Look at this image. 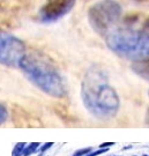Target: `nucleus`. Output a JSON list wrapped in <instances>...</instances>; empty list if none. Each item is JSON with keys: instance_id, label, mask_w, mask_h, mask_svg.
<instances>
[{"instance_id": "obj_14", "label": "nucleus", "mask_w": 149, "mask_h": 156, "mask_svg": "<svg viewBox=\"0 0 149 156\" xmlns=\"http://www.w3.org/2000/svg\"><path fill=\"white\" fill-rule=\"evenodd\" d=\"M115 144L113 142H104V144H101L99 145V148H109L110 146H113Z\"/></svg>"}, {"instance_id": "obj_11", "label": "nucleus", "mask_w": 149, "mask_h": 156, "mask_svg": "<svg viewBox=\"0 0 149 156\" xmlns=\"http://www.w3.org/2000/svg\"><path fill=\"white\" fill-rule=\"evenodd\" d=\"M91 151H93V148H90V147H88V148H82L80 151H75L73 156H86L88 155L89 153H91Z\"/></svg>"}, {"instance_id": "obj_16", "label": "nucleus", "mask_w": 149, "mask_h": 156, "mask_svg": "<svg viewBox=\"0 0 149 156\" xmlns=\"http://www.w3.org/2000/svg\"><path fill=\"white\" fill-rule=\"evenodd\" d=\"M144 27L149 29V19L147 20V21H146V23H144Z\"/></svg>"}, {"instance_id": "obj_4", "label": "nucleus", "mask_w": 149, "mask_h": 156, "mask_svg": "<svg viewBox=\"0 0 149 156\" xmlns=\"http://www.w3.org/2000/svg\"><path fill=\"white\" fill-rule=\"evenodd\" d=\"M122 8L116 0H101L88 9V21L91 28L106 36L122 16Z\"/></svg>"}, {"instance_id": "obj_3", "label": "nucleus", "mask_w": 149, "mask_h": 156, "mask_svg": "<svg viewBox=\"0 0 149 156\" xmlns=\"http://www.w3.org/2000/svg\"><path fill=\"white\" fill-rule=\"evenodd\" d=\"M108 48L117 56L141 62L149 59V34L131 28L112 29L105 36Z\"/></svg>"}, {"instance_id": "obj_1", "label": "nucleus", "mask_w": 149, "mask_h": 156, "mask_svg": "<svg viewBox=\"0 0 149 156\" xmlns=\"http://www.w3.org/2000/svg\"><path fill=\"white\" fill-rule=\"evenodd\" d=\"M81 97L87 110L102 120L113 118L119 110L118 94L109 83L106 73L98 66H93L84 74Z\"/></svg>"}, {"instance_id": "obj_10", "label": "nucleus", "mask_w": 149, "mask_h": 156, "mask_svg": "<svg viewBox=\"0 0 149 156\" xmlns=\"http://www.w3.org/2000/svg\"><path fill=\"white\" fill-rule=\"evenodd\" d=\"M7 118H8L7 109H6V106L4 104H1V106H0V122H1V124L5 123L7 120Z\"/></svg>"}, {"instance_id": "obj_13", "label": "nucleus", "mask_w": 149, "mask_h": 156, "mask_svg": "<svg viewBox=\"0 0 149 156\" xmlns=\"http://www.w3.org/2000/svg\"><path fill=\"white\" fill-rule=\"evenodd\" d=\"M51 146H53V144H52V142H48V144H45L43 147H41V149H39V151H41V153H44L46 149H49Z\"/></svg>"}, {"instance_id": "obj_12", "label": "nucleus", "mask_w": 149, "mask_h": 156, "mask_svg": "<svg viewBox=\"0 0 149 156\" xmlns=\"http://www.w3.org/2000/svg\"><path fill=\"white\" fill-rule=\"evenodd\" d=\"M106 151H108V148H101V149H98V151L89 153L88 155H86V156H97V155H101V154H104V153H106Z\"/></svg>"}, {"instance_id": "obj_18", "label": "nucleus", "mask_w": 149, "mask_h": 156, "mask_svg": "<svg viewBox=\"0 0 149 156\" xmlns=\"http://www.w3.org/2000/svg\"><path fill=\"white\" fill-rule=\"evenodd\" d=\"M148 96H149V91H148Z\"/></svg>"}, {"instance_id": "obj_5", "label": "nucleus", "mask_w": 149, "mask_h": 156, "mask_svg": "<svg viewBox=\"0 0 149 156\" xmlns=\"http://www.w3.org/2000/svg\"><path fill=\"white\" fill-rule=\"evenodd\" d=\"M26 56V46L21 39L1 33L0 38V62L2 65L8 67L20 66V62Z\"/></svg>"}, {"instance_id": "obj_17", "label": "nucleus", "mask_w": 149, "mask_h": 156, "mask_svg": "<svg viewBox=\"0 0 149 156\" xmlns=\"http://www.w3.org/2000/svg\"><path fill=\"white\" fill-rule=\"evenodd\" d=\"M137 2H144V1H147V0H135Z\"/></svg>"}, {"instance_id": "obj_6", "label": "nucleus", "mask_w": 149, "mask_h": 156, "mask_svg": "<svg viewBox=\"0 0 149 156\" xmlns=\"http://www.w3.org/2000/svg\"><path fill=\"white\" fill-rule=\"evenodd\" d=\"M76 0H49L38 12L37 20L42 23H53L67 15Z\"/></svg>"}, {"instance_id": "obj_19", "label": "nucleus", "mask_w": 149, "mask_h": 156, "mask_svg": "<svg viewBox=\"0 0 149 156\" xmlns=\"http://www.w3.org/2000/svg\"><path fill=\"white\" fill-rule=\"evenodd\" d=\"M144 156H147V155H144Z\"/></svg>"}, {"instance_id": "obj_7", "label": "nucleus", "mask_w": 149, "mask_h": 156, "mask_svg": "<svg viewBox=\"0 0 149 156\" xmlns=\"http://www.w3.org/2000/svg\"><path fill=\"white\" fill-rule=\"evenodd\" d=\"M132 69L139 76L149 81V59L141 60V62H134L132 65Z\"/></svg>"}, {"instance_id": "obj_2", "label": "nucleus", "mask_w": 149, "mask_h": 156, "mask_svg": "<svg viewBox=\"0 0 149 156\" xmlns=\"http://www.w3.org/2000/svg\"><path fill=\"white\" fill-rule=\"evenodd\" d=\"M27 79L43 93L55 98H62L67 95L66 82L55 65L45 56L34 52L23 57L20 62Z\"/></svg>"}, {"instance_id": "obj_8", "label": "nucleus", "mask_w": 149, "mask_h": 156, "mask_svg": "<svg viewBox=\"0 0 149 156\" xmlns=\"http://www.w3.org/2000/svg\"><path fill=\"white\" fill-rule=\"evenodd\" d=\"M26 147H27V145H26L24 142H19V144H16V145H15V147H14V149H13V151H12V156H21V155H23Z\"/></svg>"}, {"instance_id": "obj_9", "label": "nucleus", "mask_w": 149, "mask_h": 156, "mask_svg": "<svg viewBox=\"0 0 149 156\" xmlns=\"http://www.w3.org/2000/svg\"><path fill=\"white\" fill-rule=\"evenodd\" d=\"M38 147H39L38 142H31L30 145H28L27 147H26L24 153H23V156H29V155H31V154H34Z\"/></svg>"}, {"instance_id": "obj_15", "label": "nucleus", "mask_w": 149, "mask_h": 156, "mask_svg": "<svg viewBox=\"0 0 149 156\" xmlns=\"http://www.w3.org/2000/svg\"><path fill=\"white\" fill-rule=\"evenodd\" d=\"M144 122H146V124L149 126V108L147 109V112H146V118H144Z\"/></svg>"}]
</instances>
